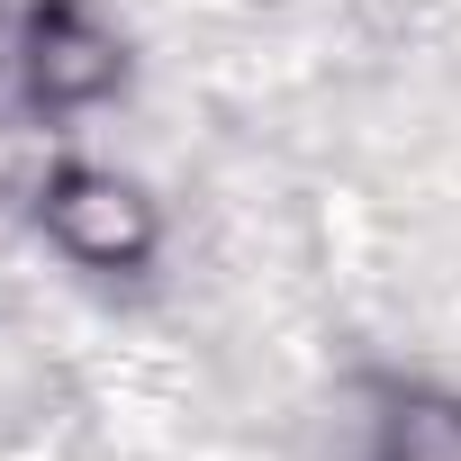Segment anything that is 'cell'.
<instances>
[{
    "label": "cell",
    "instance_id": "cell-1",
    "mask_svg": "<svg viewBox=\"0 0 461 461\" xmlns=\"http://www.w3.org/2000/svg\"><path fill=\"white\" fill-rule=\"evenodd\" d=\"M37 226H46V236H55L82 272H145L154 245H163L154 199H145L136 181H118V172H91V163L46 172V190H37Z\"/></svg>",
    "mask_w": 461,
    "mask_h": 461
},
{
    "label": "cell",
    "instance_id": "cell-2",
    "mask_svg": "<svg viewBox=\"0 0 461 461\" xmlns=\"http://www.w3.org/2000/svg\"><path fill=\"white\" fill-rule=\"evenodd\" d=\"M19 73H28L37 109H100L127 73V46L91 0H37L28 37H19Z\"/></svg>",
    "mask_w": 461,
    "mask_h": 461
},
{
    "label": "cell",
    "instance_id": "cell-3",
    "mask_svg": "<svg viewBox=\"0 0 461 461\" xmlns=\"http://www.w3.org/2000/svg\"><path fill=\"white\" fill-rule=\"evenodd\" d=\"M371 461H461V398L452 389H389L371 416Z\"/></svg>",
    "mask_w": 461,
    "mask_h": 461
}]
</instances>
